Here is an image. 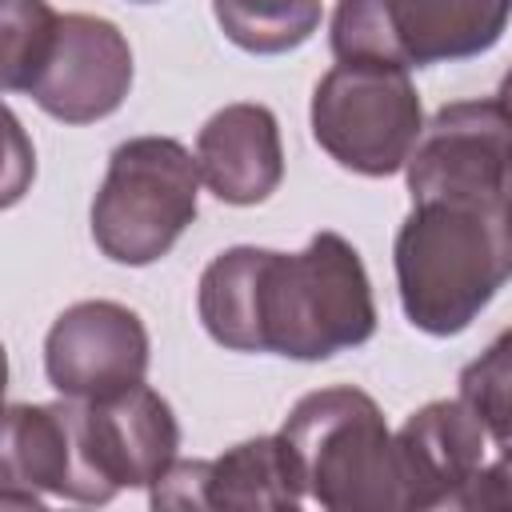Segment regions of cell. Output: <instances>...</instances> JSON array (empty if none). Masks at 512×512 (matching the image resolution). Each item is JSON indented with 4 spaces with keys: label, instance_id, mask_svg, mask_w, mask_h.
<instances>
[{
    "label": "cell",
    "instance_id": "15",
    "mask_svg": "<svg viewBox=\"0 0 512 512\" xmlns=\"http://www.w3.org/2000/svg\"><path fill=\"white\" fill-rule=\"evenodd\" d=\"M216 24L224 36L252 52V56H276L300 48L324 16L320 0H212Z\"/></svg>",
    "mask_w": 512,
    "mask_h": 512
},
{
    "label": "cell",
    "instance_id": "9",
    "mask_svg": "<svg viewBox=\"0 0 512 512\" xmlns=\"http://www.w3.org/2000/svg\"><path fill=\"white\" fill-rule=\"evenodd\" d=\"M132 88V48L112 20L60 16L24 96L64 124H96L112 116Z\"/></svg>",
    "mask_w": 512,
    "mask_h": 512
},
{
    "label": "cell",
    "instance_id": "3",
    "mask_svg": "<svg viewBox=\"0 0 512 512\" xmlns=\"http://www.w3.org/2000/svg\"><path fill=\"white\" fill-rule=\"evenodd\" d=\"M280 436L288 440L308 496L328 512L400 508L396 436L376 400L352 384L320 388L296 400Z\"/></svg>",
    "mask_w": 512,
    "mask_h": 512
},
{
    "label": "cell",
    "instance_id": "18",
    "mask_svg": "<svg viewBox=\"0 0 512 512\" xmlns=\"http://www.w3.org/2000/svg\"><path fill=\"white\" fill-rule=\"evenodd\" d=\"M464 508H512V448H504L480 476L472 480Z\"/></svg>",
    "mask_w": 512,
    "mask_h": 512
},
{
    "label": "cell",
    "instance_id": "14",
    "mask_svg": "<svg viewBox=\"0 0 512 512\" xmlns=\"http://www.w3.org/2000/svg\"><path fill=\"white\" fill-rule=\"evenodd\" d=\"M0 472H4V492L24 488L32 504L36 492L76 504H96L80 460L76 416L68 396L60 404H8Z\"/></svg>",
    "mask_w": 512,
    "mask_h": 512
},
{
    "label": "cell",
    "instance_id": "16",
    "mask_svg": "<svg viewBox=\"0 0 512 512\" xmlns=\"http://www.w3.org/2000/svg\"><path fill=\"white\" fill-rule=\"evenodd\" d=\"M460 400L500 448H512V328L460 372Z\"/></svg>",
    "mask_w": 512,
    "mask_h": 512
},
{
    "label": "cell",
    "instance_id": "10",
    "mask_svg": "<svg viewBox=\"0 0 512 512\" xmlns=\"http://www.w3.org/2000/svg\"><path fill=\"white\" fill-rule=\"evenodd\" d=\"M44 372L48 384L72 400H100L144 384V320L116 300H80L64 308L44 340Z\"/></svg>",
    "mask_w": 512,
    "mask_h": 512
},
{
    "label": "cell",
    "instance_id": "2",
    "mask_svg": "<svg viewBox=\"0 0 512 512\" xmlns=\"http://www.w3.org/2000/svg\"><path fill=\"white\" fill-rule=\"evenodd\" d=\"M392 256L408 324L456 336L512 280V216L504 200H420Z\"/></svg>",
    "mask_w": 512,
    "mask_h": 512
},
{
    "label": "cell",
    "instance_id": "19",
    "mask_svg": "<svg viewBox=\"0 0 512 512\" xmlns=\"http://www.w3.org/2000/svg\"><path fill=\"white\" fill-rule=\"evenodd\" d=\"M496 104H500V108H504V112L512 116V68H508V72H504V80H500V92H496Z\"/></svg>",
    "mask_w": 512,
    "mask_h": 512
},
{
    "label": "cell",
    "instance_id": "4",
    "mask_svg": "<svg viewBox=\"0 0 512 512\" xmlns=\"http://www.w3.org/2000/svg\"><path fill=\"white\" fill-rule=\"evenodd\" d=\"M196 196L200 164L180 140H124L92 200V240L116 264H156L196 220Z\"/></svg>",
    "mask_w": 512,
    "mask_h": 512
},
{
    "label": "cell",
    "instance_id": "12",
    "mask_svg": "<svg viewBox=\"0 0 512 512\" xmlns=\"http://www.w3.org/2000/svg\"><path fill=\"white\" fill-rule=\"evenodd\" d=\"M484 424L464 400H432L396 432L400 508H464L484 468Z\"/></svg>",
    "mask_w": 512,
    "mask_h": 512
},
{
    "label": "cell",
    "instance_id": "1",
    "mask_svg": "<svg viewBox=\"0 0 512 512\" xmlns=\"http://www.w3.org/2000/svg\"><path fill=\"white\" fill-rule=\"evenodd\" d=\"M196 308L216 344L288 360H328L376 332L364 260L340 232H316L296 256L252 244L220 252L200 276Z\"/></svg>",
    "mask_w": 512,
    "mask_h": 512
},
{
    "label": "cell",
    "instance_id": "17",
    "mask_svg": "<svg viewBox=\"0 0 512 512\" xmlns=\"http://www.w3.org/2000/svg\"><path fill=\"white\" fill-rule=\"evenodd\" d=\"M60 16L48 8V0H4V64L0 80L4 92H24Z\"/></svg>",
    "mask_w": 512,
    "mask_h": 512
},
{
    "label": "cell",
    "instance_id": "7",
    "mask_svg": "<svg viewBox=\"0 0 512 512\" xmlns=\"http://www.w3.org/2000/svg\"><path fill=\"white\" fill-rule=\"evenodd\" d=\"M72 416L96 504H108L120 488H152L176 464L180 424L172 404L148 384L100 400H72Z\"/></svg>",
    "mask_w": 512,
    "mask_h": 512
},
{
    "label": "cell",
    "instance_id": "6",
    "mask_svg": "<svg viewBox=\"0 0 512 512\" xmlns=\"http://www.w3.org/2000/svg\"><path fill=\"white\" fill-rule=\"evenodd\" d=\"M512 0H340L332 16L336 60L428 68L488 52Z\"/></svg>",
    "mask_w": 512,
    "mask_h": 512
},
{
    "label": "cell",
    "instance_id": "11",
    "mask_svg": "<svg viewBox=\"0 0 512 512\" xmlns=\"http://www.w3.org/2000/svg\"><path fill=\"white\" fill-rule=\"evenodd\" d=\"M308 496L288 440L256 436L216 460H176L156 484V508H232V512H292Z\"/></svg>",
    "mask_w": 512,
    "mask_h": 512
},
{
    "label": "cell",
    "instance_id": "20",
    "mask_svg": "<svg viewBox=\"0 0 512 512\" xmlns=\"http://www.w3.org/2000/svg\"><path fill=\"white\" fill-rule=\"evenodd\" d=\"M504 208L512 216V164H508V180H504Z\"/></svg>",
    "mask_w": 512,
    "mask_h": 512
},
{
    "label": "cell",
    "instance_id": "5",
    "mask_svg": "<svg viewBox=\"0 0 512 512\" xmlns=\"http://www.w3.org/2000/svg\"><path fill=\"white\" fill-rule=\"evenodd\" d=\"M424 132L420 96L408 68L340 60L312 92V136L348 172L392 176L408 164Z\"/></svg>",
    "mask_w": 512,
    "mask_h": 512
},
{
    "label": "cell",
    "instance_id": "13",
    "mask_svg": "<svg viewBox=\"0 0 512 512\" xmlns=\"http://www.w3.org/2000/svg\"><path fill=\"white\" fill-rule=\"evenodd\" d=\"M196 164L208 192L224 204H260L284 180V144L272 108L228 104L196 136Z\"/></svg>",
    "mask_w": 512,
    "mask_h": 512
},
{
    "label": "cell",
    "instance_id": "21",
    "mask_svg": "<svg viewBox=\"0 0 512 512\" xmlns=\"http://www.w3.org/2000/svg\"><path fill=\"white\" fill-rule=\"evenodd\" d=\"M136 4H152V0H136Z\"/></svg>",
    "mask_w": 512,
    "mask_h": 512
},
{
    "label": "cell",
    "instance_id": "8",
    "mask_svg": "<svg viewBox=\"0 0 512 512\" xmlns=\"http://www.w3.org/2000/svg\"><path fill=\"white\" fill-rule=\"evenodd\" d=\"M512 116L496 100L444 104L408 152V192L420 200H504Z\"/></svg>",
    "mask_w": 512,
    "mask_h": 512
}]
</instances>
